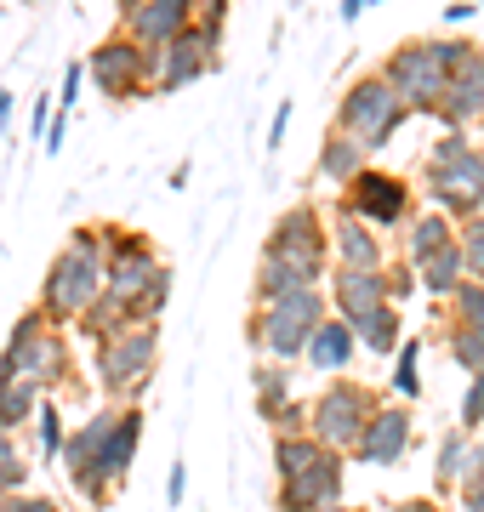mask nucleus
<instances>
[{
  "mask_svg": "<svg viewBox=\"0 0 484 512\" xmlns=\"http://www.w3.org/2000/svg\"><path fill=\"white\" fill-rule=\"evenodd\" d=\"M382 404V393L376 387H365V382H348V376H336L325 393H319L314 404H308V433H314L325 450H354V439H359V427L371 421V410Z\"/></svg>",
  "mask_w": 484,
  "mask_h": 512,
  "instance_id": "11",
  "label": "nucleus"
},
{
  "mask_svg": "<svg viewBox=\"0 0 484 512\" xmlns=\"http://www.w3.org/2000/svg\"><path fill=\"white\" fill-rule=\"evenodd\" d=\"M194 6H200V0H137V12L120 18L126 23L120 35H131L143 52H160L166 40H177L188 23H194Z\"/></svg>",
  "mask_w": 484,
  "mask_h": 512,
  "instance_id": "18",
  "label": "nucleus"
},
{
  "mask_svg": "<svg viewBox=\"0 0 484 512\" xmlns=\"http://www.w3.org/2000/svg\"><path fill=\"white\" fill-rule=\"evenodd\" d=\"M365 165H371V154H365L354 137H342V131H325V143H319V177H325V183H336V188L354 183Z\"/></svg>",
  "mask_w": 484,
  "mask_h": 512,
  "instance_id": "24",
  "label": "nucleus"
},
{
  "mask_svg": "<svg viewBox=\"0 0 484 512\" xmlns=\"http://www.w3.org/2000/svg\"><path fill=\"white\" fill-rule=\"evenodd\" d=\"M0 376H23V382H35L46 399H57L63 387H75V353H69V342H63V330L46 325V313L40 308L18 313V325L6 330Z\"/></svg>",
  "mask_w": 484,
  "mask_h": 512,
  "instance_id": "5",
  "label": "nucleus"
},
{
  "mask_svg": "<svg viewBox=\"0 0 484 512\" xmlns=\"http://www.w3.org/2000/svg\"><path fill=\"white\" fill-rule=\"evenodd\" d=\"M354 330V342L365 353H382V359H393V348H399V342H405V313L393 308H376V313H365V319H359V325H348Z\"/></svg>",
  "mask_w": 484,
  "mask_h": 512,
  "instance_id": "25",
  "label": "nucleus"
},
{
  "mask_svg": "<svg viewBox=\"0 0 484 512\" xmlns=\"http://www.w3.org/2000/svg\"><path fill=\"white\" fill-rule=\"evenodd\" d=\"M166 501H171V507H183V501H188V467H183V461H171V473H166Z\"/></svg>",
  "mask_w": 484,
  "mask_h": 512,
  "instance_id": "43",
  "label": "nucleus"
},
{
  "mask_svg": "<svg viewBox=\"0 0 484 512\" xmlns=\"http://www.w3.org/2000/svg\"><path fill=\"white\" fill-rule=\"evenodd\" d=\"M63 137H69V114H63V109H52V126H46L40 148H46V154H63Z\"/></svg>",
  "mask_w": 484,
  "mask_h": 512,
  "instance_id": "42",
  "label": "nucleus"
},
{
  "mask_svg": "<svg viewBox=\"0 0 484 512\" xmlns=\"http://www.w3.org/2000/svg\"><path fill=\"white\" fill-rule=\"evenodd\" d=\"M405 103H399V92H393L382 74H359V80H348V92H342V103H336V126L342 137H354L365 154H376V148H388L399 131H405Z\"/></svg>",
  "mask_w": 484,
  "mask_h": 512,
  "instance_id": "8",
  "label": "nucleus"
},
{
  "mask_svg": "<svg viewBox=\"0 0 484 512\" xmlns=\"http://www.w3.org/2000/svg\"><path fill=\"white\" fill-rule=\"evenodd\" d=\"M388 512H445V507H439L433 495H405V501H393Z\"/></svg>",
  "mask_w": 484,
  "mask_h": 512,
  "instance_id": "46",
  "label": "nucleus"
},
{
  "mask_svg": "<svg viewBox=\"0 0 484 512\" xmlns=\"http://www.w3.org/2000/svg\"><path fill=\"white\" fill-rule=\"evenodd\" d=\"M410 450H416V410L410 404H376L371 421L359 427L354 450H348V461H359V467H405Z\"/></svg>",
  "mask_w": 484,
  "mask_h": 512,
  "instance_id": "12",
  "label": "nucleus"
},
{
  "mask_svg": "<svg viewBox=\"0 0 484 512\" xmlns=\"http://www.w3.org/2000/svg\"><path fill=\"white\" fill-rule=\"evenodd\" d=\"M382 274H388V302L399 308V302L416 291V268H410V262H399V268H382Z\"/></svg>",
  "mask_w": 484,
  "mask_h": 512,
  "instance_id": "40",
  "label": "nucleus"
},
{
  "mask_svg": "<svg viewBox=\"0 0 484 512\" xmlns=\"http://www.w3.org/2000/svg\"><path fill=\"white\" fill-rule=\"evenodd\" d=\"M371 6H376V0H371Z\"/></svg>",
  "mask_w": 484,
  "mask_h": 512,
  "instance_id": "52",
  "label": "nucleus"
},
{
  "mask_svg": "<svg viewBox=\"0 0 484 512\" xmlns=\"http://www.w3.org/2000/svg\"><path fill=\"white\" fill-rule=\"evenodd\" d=\"M114 421V404H103V410H92V416L80 421L75 433L63 439V473H69V484H75V495H86L92 507H103L109 501V484H103V467H97V450H103V433H109Z\"/></svg>",
  "mask_w": 484,
  "mask_h": 512,
  "instance_id": "15",
  "label": "nucleus"
},
{
  "mask_svg": "<svg viewBox=\"0 0 484 512\" xmlns=\"http://www.w3.org/2000/svg\"><path fill=\"white\" fill-rule=\"evenodd\" d=\"M137 444H143V404H114V421H109V433H103V450H97V467H103L109 490L131 478Z\"/></svg>",
  "mask_w": 484,
  "mask_h": 512,
  "instance_id": "21",
  "label": "nucleus"
},
{
  "mask_svg": "<svg viewBox=\"0 0 484 512\" xmlns=\"http://www.w3.org/2000/svg\"><path fill=\"white\" fill-rule=\"evenodd\" d=\"M319 512H354V507H348V501H331V507H319Z\"/></svg>",
  "mask_w": 484,
  "mask_h": 512,
  "instance_id": "51",
  "label": "nucleus"
},
{
  "mask_svg": "<svg viewBox=\"0 0 484 512\" xmlns=\"http://www.w3.org/2000/svg\"><path fill=\"white\" fill-rule=\"evenodd\" d=\"M371 0H342V23H359V12H365Z\"/></svg>",
  "mask_w": 484,
  "mask_h": 512,
  "instance_id": "49",
  "label": "nucleus"
},
{
  "mask_svg": "<svg viewBox=\"0 0 484 512\" xmlns=\"http://www.w3.org/2000/svg\"><path fill=\"white\" fill-rule=\"evenodd\" d=\"M445 308H450V319H456V325L484 330V279H462V285L445 296Z\"/></svg>",
  "mask_w": 484,
  "mask_h": 512,
  "instance_id": "36",
  "label": "nucleus"
},
{
  "mask_svg": "<svg viewBox=\"0 0 484 512\" xmlns=\"http://www.w3.org/2000/svg\"><path fill=\"white\" fill-rule=\"evenodd\" d=\"M416 359H422V336H405V342L393 348V393L405 404L422 399V365H416Z\"/></svg>",
  "mask_w": 484,
  "mask_h": 512,
  "instance_id": "33",
  "label": "nucleus"
},
{
  "mask_svg": "<svg viewBox=\"0 0 484 512\" xmlns=\"http://www.w3.org/2000/svg\"><path fill=\"white\" fill-rule=\"evenodd\" d=\"M29 467H35V450L18 433H0V495L29 490Z\"/></svg>",
  "mask_w": 484,
  "mask_h": 512,
  "instance_id": "32",
  "label": "nucleus"
},
{
  "mask_svg": "<svg viewBox=\"0 0 484 512\" xmlns=\"http://www.w3.org/2000/svg\"><path fill=\"white\" fill-rule=\"evenodd\" d=\"M467 444H473V433H462V427H450L439 439V450H433V490L439 495H456V484L467 473Z\"/></svg>",
  "mask_w": 484,
  "mask_h": 512,
  "instance_id": "29",
  "label": "nucleus"
},
{
  "mask_svg": "<svg viewBox=\"0 0 484 512\" xmlns=\"http://www.w3.org/2000/svg\"><path fill=\"white\" fill-rule=\"evenodd\" d=\"M456 251H462V274L484 279V211L467 217V222H456Z\"/></svg>",
  "mask_w": 484,
  "mask_h": 512,
  "instance_id": "37",
  "label": "nucleus"
},
{
  "mask_svg": "<svg viewBox=\"0 0 484 512\" xmlns=\"http://www.w3.org/2000/svg\"><path fill=\"white\" fill-rule=\"evenodd\" d=\"M336 211H348L354 222H365L371 234H393L416 217V188L399 177V171H382V165H365L354 183H342V200Z\"/></svg>",
  "mask_w": 484,
  "mask_h": 512,
  "instance_id": "9",
  "label": "nucleus"
},
{
  "mask_svg": "<svg viewBox=\"0 0 484 512\" xmlns=\"http://www.w3.org/2000/svg\"><path fill=\"white\" fill-rule=\"evenodd\" d=\"M103 302L120 319H154L171 302V268L160 262L149 234L131 228H103Z\"/></svg>",
  "mask_w": 484,
  "mask_h": 512,
  "instance_id": "1",
  "label": "nucleus"
},
{
  "mask_svg": "<svg viewBox=\"0 0 484 512\" xmlns=\"http://www.w3.org/2000/svg\"><path fill=\"white\" fill-rule=\"evenodd\" d=\"M40 393L35 382H23V376H0V433H23L40 410Z\"/></svg>",
  "mask_w": 484,
  "mask_h": 512,
  "instance_id": "26",
  "label": "nucleus"
},
{
  "mask_svg": "<svg viewBox=\"0 0 484 512\" xmlns=\"http://www.w3.org/2000/svg\"><path fill=\"white\" fill-rule=\"evenodd\" d=\"M97 348V382L109 393V404H137L149 393L154 370H160V325L154 319H120V325L92 342Z\"/></svg>",
  "mask_w": 484,
  "mask_h": 512,
  "instance_id": "6",
  "label": "nucleus"
},
{
  "mask_svg": "<svg viewBox=\"0 0 484 512\" xmlns=\"http://www.w3.org/2000/svg\"><path fill=\"white\" fill-rule=\"evenodd\" d=\"M473 18V0H456V6H445V23L456 29V23H467Z\"/></svg>",
  "mask_w": 484,
  "mask_h": 512,
  "instance_id": "48",
  "label": "nucleus"
},
{
  "mask_svg": "<svg viewBox=\"0 0 484 512\" xmlns=\"http://www.w3.org/2000/svg\"><path fill=\"white\" fill-rule=\"evenodd\" d=\"M291 103H280V109H274V120H268V148H280L285 143V131H291Z\"/></svg>",
  "mask_w": 484,
  "mask_h": 512,
  "instance_id": "45",
  "label": "nucleus"
},
{
  "mask_svg": "<svg viewBox=\"0 0 484 512\" xmlns=\"http://www.w3.org/2000/svg\"><path fill=\"white\" fill-rule=\"evenodd\" d=\"M143 57H149V92H183V86H194L200 74L217 69V57H223V52H217V46L188 23L177 40H166L160 52H143Z\"/></svg>",
  "mask_w": 484,
  "mask_h": 512,
  "instance_id": "14",
  "label": "nucleus"
},
{
  "mask_svg": "<svg viewBox=\"0 0 484 512\" xmlns=\"http://www.w3.org/2000/svg\"><path fill=\"white\" fill-rule=\"evenodd\" d=\"M80 80H86V63H69V69H63V92H57V109H63V114L75 109V97H80Z\"/></svg>",
  "mask_w": 484,
  "mask_h": 512,
  "instance_id": "41",
  "label": "nucleus"
},
{
  "mask_svg": "<svg viewBox=\"0 0 484 512\" xmlns=\"http://www.w3.org/2000/svg\"><path fill=\"white\" fill-rule=\"evenodd\" d=\"M12 126V92H0V131Z\"/></svg>",
  "mask_w": 484,
  "mask_h": 512,
  "instance_id": "50",
  "label": "nucleus"
},
{
  "mask_svg": "<svg viewBox=\"0 0 484 512\" xmlns=\"http://www.w3.org/2000/svg\"><path fill=\"white\" fill-rule=\"evenodd\" d=\"M262 256H274V262H285V268L308 274L314 285H325V274H331L325 211H319V205H291V211H285V217L268 228V245H262Z\"/></svg>",
  "mask_w": 484,
  "mask_h": 512,
  "instance_id": "10",
  "label": "nucleus"
},
{
  "mask_svg": "<svg viewBox=\"0 0 484 512\" xmlns=\"http://www.w3.org/2000/svg\"><path fill=\"white\" fill-rule=\"evenodd\" d=\"M399 234H405V262H422V256H433L439 245H450V239H456V222L439 217V211H416Z\"/></svg>",
  "mask_w": 484,
  "mask_h": 512,
  "instance_id": "27",
  "label": "nucleus"
},
{
  "mask_svg": "<svg viewBox=\"0 0 484 512\" xmlns=\"http://www.w3.org/2000/svg\"><path fill=\"white\" fill-rule=\"evenodd\" d=\"M325 291H297L280 296V302H257L251 319H245V342L257 359H274V365H291L302 359V342L314 336V325L325 319Z\"/></svg>",
  "mask_w": 484,
  "mask_h": 512,
  "instance_id": "7",
  "label": "nucleus"
},
{
  "mask_svg": "<svg viewBox=\"0 0 484 512\" xmlns=\"http://www.w3.org/2000/svg\"><path fill=\"white\" fill-rule=\"evenodd\" d=\"M52 109H57V103L40 92V97H35V120H29V126H35V137H46V126H52Z\"/></svg>",
  "mask_w": 484,
  "mask_h": 512,
  "instance_id": "47",
  "label": "nucleus"
},
{
  "mask_svg": "<svg viewBox=\"0 0 484 512\" xmlns=\"http://www.w3.org/2000/svg\"><path fill=\"white\" fill-rule=\"evenodd\" d=\"M325 239H331V268H354V274H376V268H388L382 234H371V228L354 222L348 211H336V217L325 222Z\"/></svg>",
  "mask_w": 484,
  "mask_h": 512,
  "instance_id": "20",
  "label": "nucleus"
},
{
  "mask_svg": "<svg viewBox=\"0 0 484 512\" xmlns=\"http://www.w3.org/2000/svg\"><path fill=\"white\" fill-rule=\"evenodd\" d=\"M103 296V228H75L63 239V251L52 256V268L40 279V302L46 325H80Z\"/></svg>",
  "mask_w": 484,
  "mask_h": 512,
  "instance_id": "2",
  "label": "nucleus"
},
{
  "mask_svg": "<svg viewBox=\"0 0 484 512\" xmlns=\"http://www.w3.org/2000/svg\"><path fill=\"white\" fill-rule=\"evenodd\" d=\"M456 501H462V512H484V473L467 478L462 490H456Z\"/></svg>",
  "mask_w": 484,
  "mask_h": 512,
  "instance_id": "44",
  "label": "nucleus"
},
{
  "mask_svg": "<svg viewBox=\"0 0 484 512\" xmlns=\"http://www.w3.org/2000/svg\"><path fill=\"white\" fill-rule=\"evenodd\" d=\"M86 74H92V86L109 103H126V97H143L149 92V57L131 35H109L97 40L92 57H86Z\"/></svg>",
  "mask_w": 484,
  "mask_h": 512,
  "instance_id": "13",
  "label": "nucleus"
},
{
  "mask_svg": "<svg viewBox=\"0 0 484 512\" xmlns=\"http://www.w3.org/2000/svg\"><path fill=\"white\" fill-rule=\"evenodd\" d=\"M325 308L342 319V325H359L365 313L388 308V274H354V268H331L325 274Z\"/></svg>",
  "mask_w": 484,
  "mask_h": 512,
  "instance_id": "17",
  "label": "nucleus"
},
{
  "mask_svg": "<svg viewBox=\"0 0 484 512\" xmlns=\"http://www.w3.org/2000/svg\"><path fill=\"white\" fill-rule=\"evenodd\" d=\"M479 52L473 40H405V46H393L388 57H382V80H388L393 92H399V103H405V114H433L439 109V97H445L450 74L462 69L467 57Z\"/></svg>",
  "mask_w": 484,
  "mask_h": 512,
  "instance_id": "3",
  "label": "nucleus"
},
{
  "mask_svg": "<svg viewBox=\"0 0 484 512\" xmlns=\"http://www.w3.org/2000/svg\"><path fill=\"white\" fill-rule=\"evenodd\" d=\"M439 342H445V353H450V365H456V370H467V376H473V370H484V330L456 325V319H450Z\"/></svg>",
  "mask_w": 484,
  "mask_h": 512,
  "instance_id": "34",
  "label": "nucleus"
},
{
  "mask_svg": "<svg viewBox=\"0 0 484 512\" xmlns=\"http://www.w3.org/2000/svg\"><path fill=\"white\" fill-rule=\"evenodd\" d=\"M297 291H319V285L308 274H297V268L274 262V256H262L257 262V302H280V296H297Z\"/></svg>",
  "mask_w": 484,
  "mask_h": 512,
  "instance_id": "31",
  "label": "nucleus"
},
{
  "mask_svg": "<svg viewBox=\"0 0 484 512\" xmlns=\"http://www.w3.org/2000/svg\"><path fill=\"white\" fill-rule=\"evenodd\" d=\"M422 194L450 222H467L484 211V148L467 131H445L422 160Z\"/></svg>",
  "mask_w": 484,
  "mask_h": 512,
  "instance_id": "4",
  "label": "nucleus"
},
{
  "mask_svg": "<svg viewBox=\"0 0 484 512\" xmlns=\"http://www.w3.org/2000/svg\"><path fill=\"white\" fill-rule=\"evenodd\" d=\"M410 268H416V291H428L433 302H445V296L467 279V274H462V251H456V239H450V245H439L433 256H422V262H410Z\"/></svg>",
  "mask_w": 484,
  "mask_h": 512,
  "instance_id": "23",
  "label": "nucleus"
},
{
  "mask_svg": "<svg viewBox=\"0 0 484 512\" xmlns=\"http://www.w3.org/2000/svg\"><path fill=\"white\" fill-rule=\"evenodd\" d=\"M319 450H325V444H319L314 433H274V473L280 478L308 473V467L319 461Z\"/></svg>",
  "mask_w": 484,
  "mask_h": 512,
  "instance_id": "30",
  "label": "nucleus"
},
{
  "mask_svg": "<svg viewBox=\"0 0 484 512\" xmlns=\"http://www.w3.org/2000/svg\"><path fill=\"white\" fill-rule=\"evenodd\" d=\"M456 427L462 433H479L484 427V370L467 376V393H462V410H456Z\"/></svg>",
  "mask_w": 484,
  "mask_h": 512,
  "instance_id": "38",
  "label": "nucleus"
},
{
  "mask_svg": "<svg viewBox=\"0 0 484 512\" xmlns=\"http://www.w3.org/2000/svg\"><path fill=\"white\" fill-rule=\"evenodd\" d=\"M348 495V456L342 450H319V461L297 478H280L274 490V512H319Z\"/></svg>",
  "mask_w": 484,
  "mask_h": 512,
  "instance_id": "16",
  "label": "nucleus"
},
{
  "mask_svg": "<svg viewBox=\"0 0 484 512\" xmlns=\"http://www.w3.org/2000/svg\"><path fill=\"white\" fill-rule=\"evenodd\" d=\"M0 512H63L46 490H18V495H0Z\"/></svg>",
  "mask_w": 484,
  "mask_h": 512,
  "instance_id": "39",
  "label": "nucleus"
},
{
  "mask_svg": "<svg viewBox=\"0 0 484 512\" xmlns=\"http://www.w3.org/2000/svg\"><path fill=\"white\" fill-rule=\"evenodd\" d=\"M35 450H40V461H57L63 456V439H69V427H63V404L57 399H40V410H35Z\"/></svg>",
  "mask_w": 484,
  "mask_h": 512,
  "instance_id": "35",
  "label": "nucleus"
},
{
  "mask_svg": "<svg viewBox=\"0 0 484 512\" xmlns=\"http://www.w3.org/2000/svg\"><path fill=\"white\" fill-rule=\"evenodd\" d=\"M251 387H257V416H262V421H274L285 404L297 399V393H291V365H274V359H257V370H251Z\"/></svg>",
  "mask_w": 484,
  "mask_h": 512,
  "instance_id": "28",
  "label": "nucleus"
},
{
  "mask_svg": "<svg viewBox=\"0 0 484 512\" xmlns=\"http://www.w3.org/2000/svg\"><path fill=\"white\" fill-rule=\"evenodd\" d=\"M433 120L445 131H467V126L484 120V52H473L462 69L450 74V86H445V97H439Z\"/></svg>",
  "mask_w": 484,
  "mask_h": 512,
  "instance_id": "19",
  "label": "nucleus"
},
{
  "mask_svg": "<svg viewBox=\"0 0 484 512\" xmlns=\"http://www.w3.org/2000/svg\"><path fill=\"white\" fill-rule=\"evenodd\" d=\"M354 353H359L354 330L342 325L336 313H325V319L314 325V336L302 342V365H308V370H319V376H342V370L354 365Z\"/></svg>",
  "mask_w": 484,
  "mask_h": 512,
  "instance_id": "22",
  "label": "nucleus"
}]
</instances>
